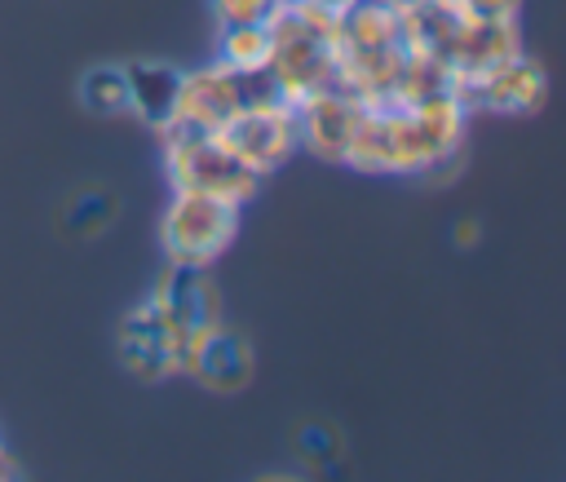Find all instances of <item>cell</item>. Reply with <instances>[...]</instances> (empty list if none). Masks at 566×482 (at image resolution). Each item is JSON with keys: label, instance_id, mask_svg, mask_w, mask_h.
I'll return each mask as SVG.
<instances>
[{"label": "cell", "instance_id": "obj_5", "mask_svg": "<svg viewBox=\"0 0 566 482\" xmlns=\"http://www.w3.org/2000/svg\"><path fill=\"white\" fill-rule=\"evenodd\" d=\"M146 301L159 314V323L181 340V354H186V345L199 332L221 323V292H217L208 265H177V261H168V270L146 292Z\"/></svg>", "mask_w": 566, "mask_h": 482}, {"label": "cell", "instance_id": "obj_6", "mask_svg": "<svg viewBox=\"0 0 566 482\" xmlns=\"http://www.w3.org/2000/svg\"><path fill=\"white\" fill-rule=\"evenodd\" d=\"M451 93L464 106H482V111H500V115H526L539 111L548 97V75L535 57H509L491 71H473V75H455L451 71Z\"/></svg>", "mask_w": 566, "mask_h": 482}, {"label": "cell", "instance_id": "obj_1", "mask_svg": "<svg viewBox=\"0 0 566 482\" xmlns=\"http://www.w3.org/2000/svg\"><path fill=\"white\" fill-rule=\"evenodd\" d=\"M164 168H168L172 190H203L234 208H243L261 186V177L243 159H234L217 142V133L186 128V124L164 128Z\"/></svg>", "mask_w": 566, "mask_h": 482}, {"label": "cell", "instance_id": "obj_10", "mask_svg": "<svg viewBox=\"0 0 566 482\" xmlns=\"http://www.w3.org/2000/svg\"><path fill=\"white\" fill-rule=\"evenodd\" d=\"M128 75V115H137L146 128L164 133L177 115V93H181V66L146 57V62H124Z\"/></svg>", "mask_w": 566, "mask_h": 482}, {"label": "cell", "instance_id": "obj_20", "mask_svg": "<svg viewBox=\"0 0 566 482\" xmlns=\"http://www.w3.org/2000/svg\"><path fill=\"white\" fill-rule=\"evenodd\" d=\"M376 4H389V9H402L407 0H376Z\"/></svg>", "mask_w": 566, "mask_h": 482}, {"label": "cell", "instance_id": "obj_8", "mask_svg": "<svg viewBox=\"0 0 566 482\" xmlns=\"http://www.w3.org/2000/svg\"><path fill=\"white\" fill-rule=\"evenodd\" d=\"M358 115H363V102L354 93H345L340 84L318 88V93H310L296 106V142L310 155H318L327 164H340L345 159V146L354 137Z\"/></svg>", "mask_w": 566, "mask_h": 482}, {"label": "cell", "instance_id": "obj_12", "mask_svg": "<svg viewBox=\"0 0 566 482\" xmlns=\"http://www.w3.org/2000/svg\"><path fill=\"white\" fill-rule=\"evenodd\" d=\"M80 102L88 115H102V119H115V115H128V75L124 66H111V62H97L80 75Z\"/></svg>", "mask_w": 566, "mask_h": 482}, {"label": "cell", "instance_id": "obj_7", "mask_svg": "<svg viewBox=\"0 0 566 482\" xmlns=\"http://www.w3.org/2000/svg\"><path fill=\"white\" fill-rule=\"evenodd\" d=\"M115 354L124 363V371H133L137 380H168L181 371V340L159 323V314L150 310V301H137L119 332H115Z\"/></svg>", "mask_w": 566, "mask_h": 482}, {"label": "cell", "instance_id": "obj_21", "mask_svg": "<svg viewBox=\"0 0 566 482\" xmlns=\"http://www.w3.org/2000/svg\"><path fill=\"white\" fill-rule=\"evenodd\" d=\"M274 4H296V0H274Z\"/></svg>", "mask_w": 566, "mask_h": 482}, {"label": "cell", "instance_id": "obj_16", "mask_svg": "<svg viewBox=\"0 0 566 482\" xmlns=\"http://www.w3.org/2000/svg\"><path fill=\"white\" fill-rule=\"evenodd\" d=\"M460 4L478 18H517V9H522V0H460Z\"/></svg>", "mask_w": 566, "mask_h": 482}, {"label": "cell", "instance_id": "obj_14", "mask_svg": "<svg viewBox=\"0 0 566 482\" xmlns=\"http://www.w3.org/2000/svg\"><path fill=\"white\" fill-rule=\"evenodd\" d=\"M296 451L305 460H314V464H327V460H336L345 451V442H340V433L327 420H310V425L296 429Z\"/></svg>", "mask_w": 566, "mask_h": 482}, {"label": "cell", "instance_id": "obj_18", "mask_svg": "<svg viewBox=\"0 0 566 482\" xmlns=\"http://www.w3.org/2000/svg\"><path fill=\"white\" fill-rule=\"evenodd\" d=\"M310 4H314V9H323V13H332V18H340L354 0H310Z\"/></svg>", "mask_w": 566, "mask_h": 482}, {"label": "cell", "instance_id": "obj_2", "mask_svg": "<svg viewBox=\"0 0 566 482\" xmlns=\"http://www.w3.org/2000/svg\"><path fill=\"white\" fill-rule=\"evenodd\" d=\"M239 234V208L203 195V190H172L159 217L164 256L177 265H212Z\"/></svg>", "mask_w": 566, "mask_h": 482}, {"label": "cell", "instance_id": "obj_11", "mask_svg": "<svg viewBox=\"0 0 566 482\" xmlns=\"http://www.w3.org/2000/svg\"><path fill=\"white\" fill-rule=\"evenodd\" d=\"M115 217H119V195L106 190V186H84V190H75V195L66 199V208H62V230H71V234H80V239H93V234H102L106 226H115Z\"/></svg>", "mask_w": 566, "mask_h": 482}, {"label": "cell", "instance_id": "obj_9", "mask_svg": "<svg viewBox=\"0 0 566 482\" xmlns=\"http://www.w3.org/2000/svg\"><path fill=\"white\" fill-rule=\"evenodd\" d=\"M181 371L195 376V380H199L203 389H212V394H239V389L252 380V345H248L239 332H230L226 323H217V327L199 332V336L186 345Z\"/></svg>", "mask_w": 566, "mask_h": 482}, {"label": "cell", "instance_id": "obj_15", "mask_svg": "<svg viewBox=\"0 0 566 482\" xmlns=\"http://www.w3.org/2000/svg\"><path fill=\"white\" fill-rule=\"evenodd\" d=\"M217 27H248V22H265V13L274 9V0H208Z\"/></svg>", "mask_w": 566, "mask_h": 482}, {"label": "cell", "instance_id": "obj_13", "mask_svg": "<svg viewBox=\"0 0 566 482\" xmlns=\"http://www.w3.org/2000/svg\"><path fill=\"white\" fill-rule=\"evenodd\" d=\"M274 53V35L265 22H248V27H221V44H217V62L234 66V71H265Z\"/></svg>", "mask_w": 566, "mask_h": 482}, {"label": "cell", "instance_id": "obj_4", "mask_svg": "<svg viewBox=\"0 0 566 482\" xmlns=\"http://www.w3.org/2000/svg\"><path fill=\"white\" fill-rule=\"evenodd\" d=\"M217 133V142L234 155V159H243L256 177H265V172H274V168H283V159L301 146L296 142V111L287 106V102H256V106H243L239 115H230L221 128H212Z\"/></svg>", "mask_w": 566, "mask_h": 482}, {"label": "cell", "instance_id": "obj_3", "mask_svg": "<svg viewBox=\"0 0 566 482\" xmlns=\"http://www.w3.org/2000/svg\"><path fill=\"white\" fill-rule=\"evenodd\" d=\"M279 88L265 71H234L226 62H212L203 71H186L181 75V93H177V115L172 124H186V128H221L230 115H239L243 106H256V102H274ZM283 102V97H279ZM168 124V128H172Z\"/></svg>", "mask_w": 566, "mask_h": 482}, {"label": "cell", "instance_id": "obj_17", "mask_svg": "<svg viewBox=\"0 0 566 482\" xmlns=\"http://www.w3.org/2000/svg\"><path fill=\"white\" fill-rule=\"evenodd\" d=\"M451 234H455V248H473L478 243V221H455Z\"/></svg>", "mask_w": 566, "mask_h": 482}, {"label": "cell", "instance_id": "obj_19", "mask_svg": "<svg viewBox=\"0 0 566 482\" xmlns=\"http://www.w3.org/2000/svg\"><path fill=\"white\" fill-rule=\"evenodd\" d=\"M4 460H9V451H4V438H0V478H13L18 469H13V464H4Z\"/></svg>", "mask_w": 566, "mask_h": 482}]
</instances>
